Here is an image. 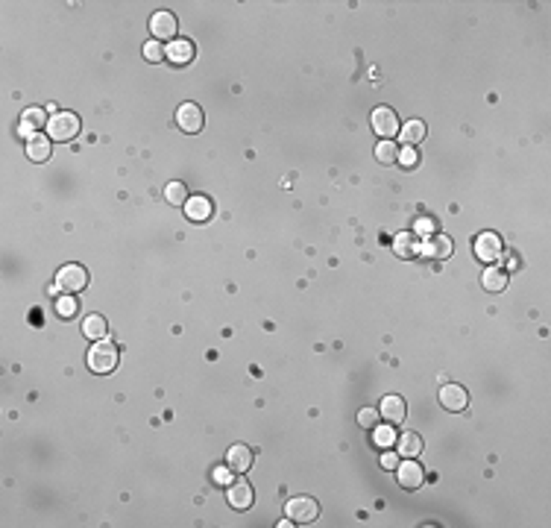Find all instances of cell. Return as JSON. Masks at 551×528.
Wrapping results in <instances>:
<instances>
[{"mask_svg": "<svg viewBox=\"0 0 551 528\" xmlns=\"http://www.w3.org/2000/svg\"><path fill=\"white\" fill-rule=\"evenodd\" d=\"M117 367V346L109 344V340H97V344L88 349V370L91 373H112Z\"/></svg>", "mask_w": 551, "mask_h": 528, "instance_id": "cell-1", "label": "cell"}, {"mask_svg": "<svg viewBox=\"0 0 551 528\" xmlns=\"http://www.w3.org/2000/svg\"><path fill=\"white\" fill-rule=\"evenodd\" d=\"M47 135L53 141H71L80 135V118L74 112H56L47 120Z\"/></svg>", "mask_w": 551, "mask_h": 528, "instance_id": "cell-2", "label": "cell"}, {"mask_svg": "<svg viewBox=\"0 0 551 528\" xmlns=\"http://www.w3.org/2000/svg\"><path fill=\"white\" fill-rule=\"evenodd\" d=\"M85 285H88V270L82 264H65L56 273V288L62 294H80Z\"/></svg>", "mask_w": 551, "mask_h": 528, "instance_id": "cell-3", "label": "cell"}, {"mask_svg": "<svg viewBox=\"0 0 551 528\" xmlns=\"http://www.w3.org/2000/svg\"><path fill=\"white\" fill-rule=\"evenodd\" d=\"M284 514H288L291 522L308 525V522H317L319 505H317V499H311V496H296V499H291L288 505H284Z\"/></svg>", "mask_w": 551, "mask_h": 528, "instance_id": "cell-4", "label": "cell"}, {"mask_svg": "<svg viewBox=\"0 0 551 528\" xmlns=\"http://www.w3.org/2000/svg\"><path fill=\"white\" fill-rule=\"evenodd\" d=\"M370 124H372V129H376L384 141H393V135L402 129L399 118H396V112H393V109H387V106H379L376 112H372Z\"/></svg>", "mask_w": 551, "mask_h": 528, "instance_id": "cell-5", "label": "cell"}, {"mask_svg": "<svg viewBox=\"0 0 551 528\" xmlns=\"http://www.w3.org/2000/svg\"><path fill=\"white\" fill-rule=\"evenodd\" d=\"M176 124H179L182 132H200L205 118H203V109L196 103H182L176 109Z\"/></svg>", "mask_w": 551, "mask_h": 528, "instance_id": "cell-6", "label": "cell"}, {"mask_svg": "<svg viewBox=\"0 0 551 528\" xmlns=\"http://www.w3.org/2000/svg\"><path fill=\"white\" fill-rule=\"evenodd\" d=\"M41 126H47V115H44V109L32 106V109H27V112L21 115V124H18V135L30 141L32 135H38V132H41Z\"/></svg>", "mask_w": 551, "mask_h": 528, "instance_id": "cell-7", "label": "cell"}, {"mask_svg": "<svg viewBox=\"0 0 551 528\" xmlns=\"http://www.w3.org/2000/svg\"><path fill=\"white\" fill-rule=\"evenodd\" d=\"M475 256L484 261V264H493L495 258L502 256V238L495 232H481L475 238Z\"/></svg>", "mask_w": 551, "mask_h": 528, "instance_id": "cell-8", "label": "cell"}, {"mask_svg": "<svg viewBox=\"0 0 551 528\" xmlns=\"http://www.w3.org/2000/svg\"><path fill=\"white\" fill-rule=\"evenodd\" d=\"M440 405L446 411H464L469 405V393L460 388V384H443L440 388Z\"/></svg>", "mask_w": 551, "mask_h": 528, "instance_id": "cell-9", "label": "cell"}, {"mask_svg": "<svg viewBox=\"0 0 551 528\" xmlns=\"http://www.w3.org/2000/svg\"><path fill=\"white\" fill-rule=\"evenodd\" d=\"M393 252L399 258H416L423 256V241L416 232H399L393 238Z\"/></svg>", "mask_w": 551, "mask_h": 528, "instance_id": "cell-10", "label": "cell"}, {"mask_svg": "<svg viewBox=\"0 0 551 528\" xmlns=\"http://www.w3.org/2000/svg\"><path fill=\"white\" fill-rule=\"evenodd\" d=\"M176 15H170V12H156L150 18V32L156 36V41H168V38H173L176 41Z\"/></svg>", "mask_w": 551, "mask_h": 528, "instance_id": "cell-11", "label": "cell"}, {"mask_svg": "<svg viewBox=\"0 0 551 528\" xmlns=\"http://www.w3.org/2000/svg\"><path fill=\"white\" fill-rule=\"evenodd\" d=\"M396 472H399V484H402L405 490H416L425 481V472L420 470V464H416L414 458H407L405 464L396 467Z\"/></svg>", "mask_w": 551, "mask_h": 528, "instance_id": "cell-12", "label": "cell"}, {"mask_svg": "<svg viewBox=\"0 0 551 528\" xmlns=\"http://www.w3.org/2000/svg\"><path fill=\"white\" fill-rule=\"evenodd\" d=\"M379 414L387 420L390 426H399V423H405V417H407V408H405V399L402 396H384L381 399V408H379Z\"/></svg>", "mask_w": 551, "mask_h": 528, "instance_id": "cell-13", "label": "cell"}, {"mask_svg": "<svg viewBox=\"0 0 551 528\" xmlns=\"http://www.w3.org/2000/svg\"><path fill=\"white\" fill-rule=\"evenodd\" d=\"M229 505H232L235 511H247L249 505H252V487H249L244 478H238V481L229 484Z\"/></svg>", "mask_w": 551, "mask_h": 528, "instance_id": "cell-14", "label": "cell"}, {"mask_svg": "<svg viewBox=\"0 0 551 528\" xmlns=\"http://www.w3.org/2000/svg\"><path fill=\"white\" fill-rule=\"evenodd\" d=\"M451 238H446V235H431L428 241H423V256H428V258H449L451 256Z\"/></svg>", "mask_w": 551, "mask_h": 528, "instance_id": "cell-15", "label": "cell"}, {"mask_svg": "<svg viewBox=\"0 0 551 528\" xmlns=\"http://www.w3.org/2000/svg\"><path fill=\"white\" fill-rule=\"evenodd\" d=\"M212 212H214L212 200L203 197V194H196V197H191V200L185 203V214H188L194 223H203V220H208V217H212Z\"/></svg>", "mask_w": 551, "mask_h": 528, "instance_id": "cell-16", "label": "cell"}, {"mask_svg": "<svg viewBox=\"0 0 551 528\" xmlns=\"http://www.w3.org/2000/svg\"><path fill=\"white\" fill-rule=\"evenodd\" d=\"M50 153H53L50 135H44V132H38V135H32V138L27 141V156H30L32 162H47Z\"/></svg>", "mask_w": 551, "mask_h": 528, "instance_id": "cell-17", "label": "cell"}, {"mask_svg": "<svg viewBox=\"0 0 551 528\" xmlns=\"http://www.w3.org/2000/svg\"><path fill=\"white\" fill-rule=\"evenodd\" d=\"M396 452H399L402 458H420V452H423V437L414 434V432L399 434V440H396Z\"/></svg>", "mask_w": 551, "mask_h": 528, "instance_id": "cell-18", "label": "cell"}, {"mask_svg": "<svg viewBox=\"0 0 551 528\" xmlns=\"http://www.w3.org/2000/svg\"><path fill=\"white\" fill-rule=\"evenodd\" d=\"M226 467L235 470V472H247L252 467V449L247 446H232L226 455Z\"/></svg>", "mask_w": 551, "mask_h": 528, "instance_id": "cell-19", "label": "cell"}, {"mask_svg": "<svg viewBox=\"0 0 551 528\" xmlns=\"http://www.w3.org/2000/svg\"><path fill=\"white\" fill-rule=\"evenodd\" d=\"M168 59H170L173 65H188V62L194 59V44H191L188 38H176V41H170V47H168Z\"/></svg>", "mask_w": 551, "mask_h": 528, "instance_id": "cell-20", "label": "cell"}, {"mask_svg": "<svg viewBox=\"0 0 551 528\" xmlns=\"http://www.w3.org/2000/svg\"><path fill=\"white\" fill-rule=\"evenodd\" d=\"M82 335H85L88 340H103V338L109 335L106 317H100V314H88L85 320H82Z\"/></svg>", "mask_w": 551, "mask_h": 528, "instance_id": "cell-21", "label": "cell"}, {"mask_svg": "<svg viewBox=\"0 0 551 528\" xmlns=\"http://www.w3.org/2000/svg\"><path fill=\"white\" fill-rule=\"evenodd\" d=\"M481 285L487 291H493V294H499V291H504L508 288V273L504 270H499V267H487L481 273Z\"/></svg>", "mask_w": 551, "mask_h": 528, "instance_id": "cell-22", "label": "cell"}, {"mask_svg": "<svg viewBox=\"0 0 551 528\" xmlns=\"http://www.w3.org/2000/svg\"><path fill=\"white\" fill-rule=\"evenodd\" d=\"M399 135H402V144L416 147V144H420V141L425 138V124H423V120H411V124H405V126L399 129Z\"/></svg>", "mask_w": 551, "mask_h": 528, "instance_id": "cell-23", "label": "cell"}, {"mask_svg": "<svg viewBox=\"0 0 551 528\" xmlns=\"http://www.w3.org/2000/svg\"><path fill=\"white\" fill-rule=\"evenodd\" d=\"M376 162L379 164H396L399 162V147H396L393 141H381V144H376Z\"/></svg>", "mask_w": 551, "mask_h": 528, "instance_id": "cell-24", "label": "cell"}, {"mask_svg": "<svg viewBox=\"0 0 551 528\" xmlns=\"http://www.w3.org/2000/svg\"><path fill=\"white\" fill-rule=\"evenodd\" d=\"M76 311H80V302L74 300V294H62L56 300V314L65 317V320H71V317H76Z\"/></svg>", "mask_w": 551, "mask_h": 528, "instance_id": "cell-25", "label": "cell"}, {"mask_svg": "<svg viewBox=\"0 0 551 528\" xmlns=\"http://www.w3.org/2000/svg\"><path fill=\"white\" fill-rule=\"evenodd\" d=\"M164 197H168L170 206H185V203L191 200V197H188V188H185L182 182H170L168 188H164Z\"/></svg>", "mask_w": 551, "mask_h": 528, "instance_id": "cell-26", "label": "cell"}, {"mask_svg": "<svg viewBox=\"0 0 551 528\" xmlns=\"http://www.w3.org/2000/svg\"><path fill=\"white\" fill-rule=\"evenodd\" d=\"M393 437H396V432L387 426V428H372V440H376V446H381V449H387V446H393Z\"/></svg>", "mask_w": 551, "mask_h": 528, "instance_id": "cell-27", "label": "cell"}, {"mask_svg": "<svg viewBox=\"0 0 551 528\" xmlns=\"http://www.w3.org/2000/svg\"><path fill=\"white\" fill-rule=\"evenodd\" d=\"M379 420H381V414H379L376 408H361V411H358V423H361L363 428H370V432L379 426Z\"/></svg>", "mask_w": 551, "mask_h": 528, "instance_id": "cell-28", "label": "cell"}, {"mask_svg": "<svg viewBox=\"0 0 551 528\" xmlns=\"http://www.w3.org/2000/svg\"><path fill=\"white\" fill-rule=\"evenodd\" d=\"M144 59L147 62H161V59H168V50H164L159 41H150V44H144Z\"/></svg>", "mask_w": 551, "mask_h": 528, "instance_id": "cell-29", "label": "cell"}, {"mask_svg": "<svg viewBox=\"0 0 551 528\" xmlns=\"http://www.w3.org/2000/svg\"><path fill=\"white\" fill-rule=\"evenodd\" d=\"M399 164H405V168H414V164H416V150L414 147L399 150Z\"/></svg>", "mask_w": 551, "mask_h": 528, "instance_id": "cell-30", "label": "cell"}, {"mask_svg": "<svg viewBox=\"0 0 551 528\" xmlns=\"http://www.w3.org/2000/svg\"><path fill=\"white\" fill-rule=\"evenodd\" d=\"M381 467L384 470H396V467H399V452H384L381 455Z\"/></svg>", "mask_w": 551, "mask_h": 528, "instance_id": "cell-31", "label": "cell"}, {"mask_svg": "<svg viewBox=\"0 0 551 528\" xmlns=\"http://www.w3.org/2000/svg\"><path fill=\"white\" fill-rule=\"evenodd\" d=\"M214 481H217V484H232V476H229V467H217V470H214Z\"/></svg>", "mask_w": 551, "mask_h": 528, "instance_id": "cell-32", "label": "cell"}, {"mask_svg": "<svg viewBox=\"0 0 551 528\" xmlns=\"http://www.w3.org/2000/svg\"><path fill=\"white\" fill-rule=\"evenodd\" d=\"M416 232H420V235L434 232V223H431V220H420V223H416Z\"/></svg>", "mask_w": 551, "mask_h": 528, "instance_id": "cell-33", "label": "cell"}]
</instances>
